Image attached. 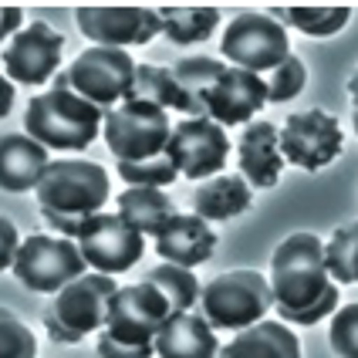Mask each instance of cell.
<instances>
[{
    "label": "cell",
    "mask_w": 358,
    "mask_h": 358,
    "mask_svg": "<svg viewBox=\"0 0 358 358\" xmlns=\"http://www.w3.org/2000/svg\"><path fill=\"white\" fill-rule=\"evenodd\" d=\"M166 152L179 176L203 182L227 169L230 136L223 125L210 119H179L173 122V136H169Z\"/></svg>",
    "instance_id": "obj_13"
},
{
    "label": "cell",
    "mask_w": 358,
    "mask_h": 358,
    "mask_svg": "<svg viewBox=\"0 0 358 358\" xmlns=\"http://www.w3.org/2000/svg\"><path fill=\"white\" fill-rule=\"evenodd\" d=\"M14 278L38 294H58L64 284H71L88 271V264L81 257L78 243L71 237H48V234H34L24 237L14 257Z\"/></svg>",
    "instance_id": "obj_9"
},
{
    "label": "cell",
    "mask_w": 358,
    "mask_h": 358,
    "mask_svg": "<svg viewBox=\"0 0 358 358\" xmlns=\"http://www.w3.org/2000/svg\"><path fill=\"white\" fill-rule=\"evenodd\" d=\"M169 136H173L169 112L136 99H125L122 105L108 108L105 122H101V139L122 166H142V162L162 159Z\"/></svg>",
    "instance_id": "obj_6"
},
{
    "label": "cell",
    "mask_w": 358,
    "mask_h": 358,
    "mask_svg": "<svg viewBox=\"0 0 358 358\" xmlns=\"http://www.w3.org/2000/svg\"><path fill=\"white\" fill-rule=\"evenodd\" d=\"M345 149V132L341 122L324 112V108H304L291 112L280 125V152L284 162L298 166L304 173H318L341 156Z\"/></svg>",
    "instance_id": "obj_11"
},
{
    "label": "cell",
    "mask_w": 358,
    "mask_h": 358,
    "mask_svg": "<svg viewBox=\"0 0 358 358\" xmlns=\"http://www.w3.org/2000/svg\"><path fill=\"white\" fill-rule=\"evenodd\" d=\"M64 85L71 92H78L85 101L99 105L101 112L115 108L132 95V81H136V61L129 58V51L119 48H85L68 68L58 71Z\"/></svg>",
    "instance_id": "obj_8"
},
{
    "label": "cell",
    "mask_w": 358,
    "mask_h": 358,
    "mask_svg": "<svg viewBox=\"0 0 358 358\" xmlns=\"http://www.w3.org/2000/svg\"><path fill=\"white\" fill-rule=\"evenodd\" d=\"M115 213H119L129 227H136L142 237H159L162 227L176 217V206L173 199L166 196L156 186H125L119 196H115Z\"/></svg>",
    "instance_id": "obj_23"
},
{
    "label": "cell",
    "mask_w": 358,
    "mask_h": 358,
    "mask_svg": "<svg viewBox=\"0 0 358 358\" xmlns=\"http://www.w3.org/2000/svg\"><path fill=\"white\" fill-rule=\"evenodd\" d=\"M61 51H64V38L48 20L24 24L17 34L3 44L7 78L14 85L44 88V81H55V75L61 71Z\"/></svg>",
    "instance_id": "obj_14"
},
{
    "label": "cell",
    "mask_w": 358,
    "mask_h": 358,
    "mask_svg": "<svg viewBox=\"0 0 358 358\" xmlns=\"http://www.w3.org/2000/svg\"><path fill=\"white\" fill-rule=\"evenodd\" d=\"M14 99H17V92H14V81L7 78V75H0V119H7V115H10Z\"/></svg>",
    "instance_id": "obj_36"
},
{
    "label": "cell",
    "mask_w": 358,
    "mask_h": 358,
    "mask_svg": "<svg viewBox=\"0 0 358 358\" xmlns=\"http://www.w3.org/2000/svg\"><path fill=\"white\" fill-rule=\"evenodd\" d=\"M328 345L338 358H358V304H338L328 324Z\"/></svg>",
    "instance_id": "obj_32"
},
{
    "label": "cell",
    "mask_w": 358,
    "mask_h": 358,
    "mask_svg": "<svg viewBox=\"0 0 358 358\" xmlns=\"http://www.w3.org/2000/svg\"><path fill=\"white\" fill-rule=\"evenodd\" d=\"M38 210L48 227H55L61 237H78L81 223L101 213L105 199L112 196L108 173L99 162L88 159H51L41 182L34 186Z\"/></svg>",
    "instance_id": "obj_2"
},
{
    "label": "cell",
    "mask_w": 358,
    "mask_h": 358,
    "mask_svg": "<svg viewBox=\"0 0 358 358\" xmlns=\"http://www.w3.org/2000/svg\"><path fill=\"white\" fill-rule=\"evenodd\" d=\"M264 85H267V101L284 105V101L298 99L301 92H304V85H308V68H304V61H301L298 55H287L274 71L264 75Z\"/></svg>",
    "instance_id": "obj_30"
},
{
    "label": "cell",
    "mask_w": 358,
    "mask_h": 358,
    "mask_svg": "<svg viewBox=\"0 0 358 358\" xmlns=\"http://www.w3.org/2000/svg\"><path fill=\"white\" fill-rule=\"evenodd\" d=\"M271 294L284 324L311 328L331 318L341 304V287L324 267V240L315 234H291L271 254Z\"/></svg>",
    "instance_id": "obj_1"
},
{
    "label": "cell",
    "mask_w": 358,
    "mask_h": 358,
    "mask_svg": "<svg viewBox=\"0 0 358 358\" xmlns=\"http://www.w3.org/2000/svg\"><path fill=\"white\" fill-rule=\"evenodd\" d=\"M348 99H352V115H358V64L348 75Z\"/></svg>",
    "instance_id": "obj_37"
},
{
    "label": "cell",
    "mask_w": 358,
    "mask_h": 358,
    "mask_svg": "<svg viewBox=\"0 0 358 358\" xmlns=\"http://www.w3.org/2000/svg\"><path fill=\"white\" fill-rule=\"evenodd\" d=\"M75 243H78L85 264L108 278L132 271L145 254V237L139 230L129 227L119 213H105V210L81 223Z\"/></svg>",
    "instance_id": "obj_12"
},
{
    "label": "cell",
    "mask_w": 358,
    "mask_h": 358,
    "mask_svg": "<svg viewBox=\"0 0 358 358\" xmlns=\"http://www.w3.org/2000/svg\"><path fill=\"white\" fill-rule=\"evenodd\" d=\"M267 105V85L260 75L254 71H243L227 64L220 71L217 85L206 99V119L217 122V125H247L260 115V108Z\"/></svg>",
    "instance_id": "obj_16"
},
{
    "label": "cell",
    "mask_w": 358,
    "mask_h": 358,
    "mask_svg": "<svg viewBox=\"0 0 358 358\" xmlns=\"http://www.w3.org/2000/svg\"><path fill=\"white\" fill-rule=\"evenodd\" d=\"M119 284L99 274V271H85L81 278L64 284L55 301L44 308V331L48 338L58 345H78L85 335H95L108 321V308L115 298Z\"/></svg>",
    "instance_id": "obj_4"
},
{
    "label": "cell",
    "mask_w": 358,
    "mask_h": 358,
    "mask_svg": "<svg viewBox=\"0 0 358 358\" xmlns=\"http://www.w3.org/2000/svg\"><path fill=\"white\" fill-rule=\"evenodd\" d=\"M156 254L166 264H179L186 271H193L199 264L213 257L217 250V230L196 213H176L162 227V234L156 240Z\"/></svg>",
    "instance_id": "obj_18"
},
{
    "label": "cell",
    "mask_w": 358,
    "mask_h": 358,
    "mask_svg": "<svg viewBox=\"0 0 358 358\" xmlns=\"http://www.w3.org/2000/svg\"><path fill=\"white\" fill-rule=\"evenodd\" d=\"M220 55L227 58V64L264 78L291 55V38L287 27L267 10H240L220 38Z\"/></svg>",
    "instance_id": "obj_7"
},
{
    "label": "cell",
    "mask_w": 358,
    "mask_h": 358,
    "mask_svg": "<svg viewBox=\"0 0 358 358\" xmlns=\"http://www.w3.org/2000/svg\"><path fill=\"white\" fill-rule=\"evenodd\" d=\"M75 24L95 48H142L162 34L156 7H75Z\"/></svg>",
    "instance_id": "obj_15"
},
{
    "label": "cell",
    "mask_w": 358,
    "mask_h": 358,
    "mask_svg": "<svg viewBox=\"0 0 358 358\" xmlns=\"http://www.w3.org/2000/svg\"><path fill=\"white\" fill-rule=\"evenodd\" d=\"M324 267L335 284H358V220L338 227L324 240Z\"/></svg>",
    "instance_id": "obj_29"
},
{
    "label": "cell",
    "mask_w": 358,
    "mask_h": 358,
    "mask_svg": "<svg viewBox=\"0 0 358 358\" xmlns=\"http://www.w3.org/2000/svg\"><path fill=\"white\" fill-rule=\"evenodd\" d=\"M274 308L271 280L260 271H223L199 291V315L210 321L213 331H243L250 324L264 321Z\"/></svg>",
    "instance_id": "obj_5"
},
{
    "label": "cell",
    "mask_w": 358,
    "mask_h": 358,
    "mask_svg": "<svg viewBox=\"0 0 358 358\" xmlns=\"http://www.w3.org/2000/svg\"><path fill=\"white\" fill-rule=\"evenodd\" d=\"M352 119H355V132H358V115H352Z\"/></svg>",
    "instance_id": "obj_38"
},
{
    "label": "cell",
    "mask_w": 358,
    "mask_h": 358,
    "mask_svg": "<svg viewBox=\"0 0 358 358\" xmlns=\"http://www.w3.org/2000/svg\"><path fill=\"white\" fill-rule=\"evenodd\" d=\"M105 112L99 105L85 101L78 92H71L61 75H55L51 88L27 101L24 112V132L44 149L58 152H78L99 139Z\"/></svg>",
    "instance_id": "obj_3"
},
{
    "label": "cell",
    "mask_w": 358,
    "mask_h": 358,
    "mask_svg": "<svg viewBox=\"0 0 358 358\" xmlns=\"http://www.w3.org/2000/svg\"><path fill=\"white\" fill-rule=\"evenodd\" d=\"M20 27H24V10L20 7H0V41L3 38H14Z\"/></svg>",
    "instance_id": "obj_35"
},
{
    "label": "cell",
    "mask_w": 358,
    "mask_h": 358,
    "mask_svg": "<svg viewBox=\"0 0 358 358\" xmlns=\"http://www.w3.org/2000/svg\"><path fill=\"white\" fill-rule=\"evenodd\" d=\"M156 10H159L162 34L173 41V44L206 41L220 27V7H203V3L176 7V3H166V7H156Z\"/></svg>",
    "instance_id": "obj_26"
},
{
    "label": "cell",
    "mask_w": 358,
    "mask_h": 358,
    "mask_svg": "<svg viewBox=\"0 0 358 358\" xmlns=\"http://www.w3.org/2000/svg\"><path fill=\"white\" fill-rule=\"evenodd\" d=\"M129 99L149 101L162 112H182V95H179V85L169 64H139L136 61V81H132Z\"/></svg>",
    "instance_id": "obj_27"
},
{
    "label": "cell",
    "mask_w": 358,
    "mask_h": 358,
    "mask_svg": "<svg viewBox=\"0 0 358 358\" xmlns=\"http://www.w3.org/2000/svg\"><path fill=\"white\" fill-rule=\"evenodd\" d=\"M173 318L169 301L162 298L156 284L142 278L136 284H125L115 291L112 308H108V321L101 331H108L122 345H136V348H156V335L162 324Z\"/></svg>",
    "instance_id": "obj_10"
},
{
    "label": "cell",
    "mask_w": 358,
    "mask_h": 358,
    "mask_svg": "<svg viewBox=\"0 0 358 358\" xmlns=\"http://www.w3.org/2000/svg\"><path fill=\"white\" fill-rule=\"evenodd\" d=\"M17 247H20V237H17V223L10 217L0 213V274L14 267V257H17Z\"/></svg>",
    "instance_id": "obj_34"
},
{
    "label": "cell",
    "mask_w": 358,
    "mask_h": 358,
    "mask_svg": "<svg viewBox=\"0 0 358 358\" xmlns=\"http://www.w3.org/2000/svg\"><path fill=\"white\" fill-rule=\"evenodd\" d=\"M48 149L34 142L27 132L0 136V189L3 193H27L34 189L48 169Z\"/></svg>",
    "instance_id": "obj_19"
},
{
    "label": "cell",
    "mask_w": 358,
    "mask_h": 358,
    "mask_svg": "<svg viewBox=\"0 0 358 358\" xmlns=\"http://www.w3.org/2000/svg\"><path fill=\"white\" fill-rule=\"evenodd\" d=\"M250 203H254L250 182L240 173H227V169L203 179L196 186V193H193V210L206 223H223V220L240 217V213L250 210Z\"/></svg>",
    "instance_id": "obj_21"
},
{
    "label": "cell",
    "mask_w": 358,
    "mask_h": 358,
    "mask_svg": "<svg viewBox=\"0 0 358 358\" xmlns=\"http://www.w3.org/2000/svg\"><path fill=\"white\" fill-rule=\"evenodd\" d=\"M237 173L250 189H271L278 186L284 173V152H280V129L267 119H254L243 125L237 139Z\"/></svg>",
    "instance_id": "obj_17"
},
{
    "label": "cell",
    "mask_w": 358,
    "mask_h": 358,
    "mask_svg": "<svg viewBox=\"0 0 358 358\" xmlns=\"http://www.w3.org/2000/svg\"><path fill=\"white\" fill-rule=\"evenodd\" d=\"M217 358H301V341L284 321H257L234 335Z\"/></svg>",
    "instance_id": "obj_22"
},
{
    "label": "cell",
    "mask_w": 358,
    "mask_h": 358,
    "mask_svg": "<svg viewBox=\"0 0 358 358\" xmlns=\"http://www.w3.org/2000/svg\"><path fill=\"white\" fill-rule=\"evenodd\" d=\"M149 284H156L162 291V298L169 301V308H173V315L179 311H193L199 304V291H203V284L193 271H186V267H179V264H156L149 274H145Z\"/></svg>",
    "instance_id": "obj_28"
},
{
    "label": "cell",
    "mask_w": 358,
    "mask_h": 358,
    "mask_svg": "<svg viewBox=\"0 0 358 358\" xmlns=\"http://www.w3.org/2000/svg\"><path fill=\"white\" fill-rule=\"evenodd\" d=\"M267 14L280 20L287 31L294 27V31L308 34V38H331L352 20V7H338V3H328V7L291 3V7H267Z\"/></svg>",
    "instance_id": "obj_25"
},
{
    "label": "cell",
    "mask_w": 358,
    "mask_h": 358,
    "mask_svg": "<svg viewBox=\"0 0 358 358\" xmlns=\"http://www.w3.org/2000/svg\"><path fill=\"white\" fill-rule=\"evenodd\" d=\"M169 68H173V78H176L179 95H182V112L179 115H186V119H206V99H210L220 71L227 64L217 58H206V55H189V58L173 61Z\"/></svg>",
    "instance_id": "obj_24"
},
{
    "label": "cell",
    "mask_w": 358,
    "mask_h": 358,
    "mask_svg": "<svg viewBox=\"0 0 358 358\" xmlns=\"http://www.w3.org/2000/svg\"><path fill=\"white\" fill-rule=\"evenodd\" d=\"M0 358H38L34 331L7 308H0Z\"/></svg>",
    "instance_id": "obj_31"
},
{
    "label": "cell",
    "mask_w": 358,
    "mask_h": 358,
    "mask_svg": "<svg viewBox=\"0 0 358 358\" xmlns=\"http://www.w3.org/2000/svg\"><path fill=\"white\" fill-rule=\"evenodd\" d=\"M220 341L199 311H179L156 335V358H217Z\"/></svg>",
    "instance_id": "obj_20"
},
{
    "label": "cell",
    "mask_w": 358,
    "mask_h": 358,
    "mask_svg": "<svg viewBox=\"0 0 358 358\" xmlns=\"http://www.w3.org/2000/svg\"><path fill=\"white\" fill-rule=\"evenodd\" d=\"M99 358H152L156 348H136V345H122L115 341L108 331H99V348H95Z\"/></svg>",
    "instance_id": "obj_33"
}]
</instances>
